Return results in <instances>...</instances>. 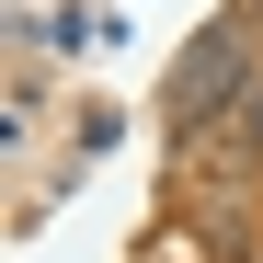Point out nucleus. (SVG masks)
<instances>
[{"label":"nucleus","instance_id":"f257e3e1","mask_svg":"<svg viewBox=\"0 0 263 263\" xmlns=\"http://www.w3.org/2000/svg\"><path fill=\"white\" fill-rule=\"evenodd\" d=\"M240 92H252V23L229 12V23H206L183 46V69H172V126H195V115L240 103Z\"/></svg>","mask_w":263,"mask_h":263},{"label":"nucleus","instance_id":"f03ea898","mask_svg":"<svg viewBox=\"0 0 263 263\" xmlns=\"http://www.w3.org/2000/svg\"><path fill=\"white\" fill-rule=\"evenodd\" d=\"M240 138L263 149V69H252V92H240Z\"/></svg>","mask_w":263,"mask_h":263}]
</instances>
